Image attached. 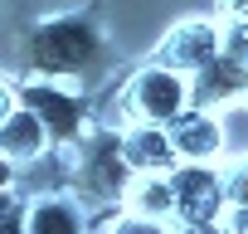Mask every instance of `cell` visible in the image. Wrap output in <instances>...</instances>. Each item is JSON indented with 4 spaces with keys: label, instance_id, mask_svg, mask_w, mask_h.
<instances>
[{
    "label": "cell",
    "instance_id": "cell-16",
    "mask_svg": "<svg viewBox=\"0 0 248 234\" xmlns=\"http://www.w3.org/2000/svg\"><path fill=\"white\" fill-rule=\"evenodd\" d=\"M219 15L224 20H248V0H219Z\"/></svg>",
    "mask_w": 248,
    "mask_h": 234
},
{
    "label": "cell",
    "instance_id": "cell-8",
    "mask_svg": "<svg viewBox=\"0 0 248 234\" xmlns=\"http://www.w3.org/2000/svg\"><path fill=\"white\" fill-rule=\"evenodd\" d=\"M170 137H175V151L180 161H219L224 156V122L214 117V107H185L175 122H170Z\"/></svg>",
    "mask_w": 248,
    "mask_h": 234
},
{
    "label": "cell",
    "instance_id": "cell-4",
    "mask_svg": "<svg viewBox=\"0 0 248 234\" xmlns=\"http://www.w3.org/2000/svg\"><path fill=\"white\" fill-rule=\"evenodd\" d=\"M175 224L180 229H219L229 195H224V171L209 161H180L175 171Z\"/></svg>",
    "mask_w": 248,
    "mask_h": 234
},
{
    "label": "cell",
    "instance_id": "cell-5",
    "mask_svg": "<svg viewBox=\"0 0 248 234\" xmlns=\"http://www.w3.org/2000/svg\"><path fill=\"white\" fill-rule=\"evenodd\" d=\"M15 98L30 102L44 122H49V132H54L59 147H78V142H88V107H83V98L68 93L59 78L34 73V78H25V83L15 88Z\"/></svg>",
    "mask_w": 248,
    "mask_h": 234
},
{
    "label": "cell",
    "instance_id": "cell-12",
    "mask_svg": "<svg viewBox=\"0 0 248 234\" xmlns=\"http://www.w3.org/2000/svg\"><path fill=\"white\" fill-rule=\"evenodd\" d=\"M83 224H88L83 210L63 195H39V200H30V215H25L30 234H78Z\"/></svg>",
    "mask_w": 248,
    "mask_h": 234
},
{
    "label": "cell",
    "instance_id": "cell-11",
    "mask_svg": "<svg viewBox=\"0 0 248 234\" xmlns=\"http://www.w3.org/2000/svg\"><path fill=\"white\" fill-rule=\"evenodd\" d=\"M122 205L156 219V224H175V176L170 171H137V181H132Z\"/></svg>",
    "mask_w": 248,
    "mask_h": 234
},
{
    "label": "cell",
    "instance_id": "cell-6",
    "mask_svg": "<svg viewBox=\"0 0 248 234\" xmlns=\"http://www.w3.org/2000/svg\"><path fill=\"white\" fill-rule=\"evenodd\" d=\"M219 54H224V25H214V20H180L166 30V39L156 49L161 64H175L185 73H200Z\"/></svg>",
    "mask_w": 248,
    "mask_h": 234
},
{
    "label": "cell",
    "instance_id": "cell-7",
    "mask_svg": "<svg viewBox=\"0 0 248 234\" xmlns=\"http://www.w3.org/2000/svg\"><path fill=\"white\" fill-rule=\"evenodd\" d=\"M238 98H248V64H238V59H229V54H219V59H209L200 73H190V102L195 107H229V102H238Z\"/></svg>",
    "mask_w": 248,
    "mask_h": 234
},
{
    "label": "cell",
    "instance_id": "cell-14",
    "mask_svg": "<svg viewBox=\"0 0 248 234\" xmlns=\"http://www.w3.org/2000/svg\"><path fill=\"white\" fill-rule=\"evenodd\" d=\"M224 54L248 64V20H224Z\"/></svg>",
    "mask_w": 248,
    "mask_h": 234
},
{
    "label": "cell",
    "instance_id": "cell-17",
    "mask_svg": "<svg viewBox=\"0 0 248 234\" xmlns=\"http://www.w3.org/2000/svg\"><path fill=\"white\" fill-rule=\"evenodd\" d=\"M243 102H248V98H243Z\"/></svg>",
    "mask_w": 248,
    "mask_h": 234
},
{
    "label": "cell",
    "instance_id": "cell-13",
    "mask_svg": "<svg viewBox=\"0 0 248 234\" xmlns=\"http://www.w3.org/2000/svg\"><path fill=\"white\" fill-rule=\"evenodd\" d=\"M224 195H229V205H248V156L224 166Z\"/></svg>",
    "mask_w": 248,
    "mask_h": 234
},
{
    "label": "cell",
    "instance_id": "cell-15",
    "mask_svg": "<svg viewBox=\"0 0 248 234\" xmlns=\"http://www.w3.org/2000/svg\"><path fill=\"white\" fill-rule=\"evenodd\" d=\"M219 229H248V205H229L224 219H219Z\"/></svg>",
    "mask_w": 248,
    "mask_h": 234
},
{
    "label": "cell",
    "instance_id": "cell-10",
    "mask_svg": "<svg viewBox=\"0 0 248 234\" xmlns=\"http://www.w3.org/2000/svg\"><path fill=\"white\" fill-rule=\"evenodd\" d=\"M122 156L132 161V171H175L180 151L166 122H132L122 132Z\"/></svg>",
    "mask_w": 248,
    "mask_h": 234
},
{
    "label": "cell",
    "instance_id": "cell-3",
    "mask_svg": "<svg viewBox=\"0 0 248 234\" xmlns=\"http://www.w3.org/2000/svg\"><path fill=\"white\" fill-rule=\"evenodd\" d=\"M83 151H88V156H83L78 171H73L78 200H88V205H117V200H127L137 171H132L127 156H122V132L102 127V137H97V142H83Z\"/></svg>",
    "mask_w": 248,
    "mask_h": 234
},
{
    "label": "cell",
    "instance_id": "cell-1",
    "mask_svg": "<svg viewBox=\"0 0 248 234\" xmlns=\"http://www.w3.org/2000/svg\"><path fill=\"white\" fill-rule=\"evenodd\" d=\"M30 68L34 73H49V78H73V73H88L102 54V34L93 30V20L83 15H59V20H44L30 44Z\"/></svg>",
    "mask_w": 248,
    "mask_h": 234
},
{
    "label": "cell",
    "instance_id": "cell-2",
    "mask_svg": "<svg viewBox=\"0 0 248 234\" xmlns=\"http://www.w3.org/2000/svg\"><path fill=\"white\" fill-rule=\"evenodd\" d=\"M122 98H127V112L132 122H175V117L190 107V73L175 68V64H161L151 59L146 68L132 73V83L122 88Z\"/></svg>",
    "mask_w": 248,
    "mask_h": 234
},
{
    "label": "cell",
    "instance_id": "cell-9",
    "mask_svg": "<svg viewBox=\"0 0 248 234\" xmlns=\"http://www.w3.org/2000/svg\"><path fill=\"white\" fill-rule=\"evenodd\" d=\"M44 147H54L49 122H44L30 102H15V107L5 112V127H0V151H5V161L30 166V161L44 156Z\"/></svg>",
    "mask_w": 248,
    "mask_h": 234
}]
</instances>
